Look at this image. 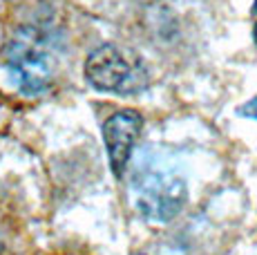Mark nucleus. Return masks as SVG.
I'll return each instance as SVG.
<instances>
[{
	"label": "nucleus",
	"mask_w": 257,
	"mask_h": 255,
	"mask_svg": "<svg viewBox=\"0 0 257 255\" xmlns=\"http://www.w3.org/2000/svg\"><path fill=\"white\" fill-rule=\"evenodd\" d=\"M253 12L257 14V0H255V3H253Z\"/></svg>",
	"instance_id": "nucleus-7"
},
{
	"label": "nucleus",
	"mask_w": 257,
	"mask_h": 255,
	"mask_svg": "<svg viewBox=\"0 0 257 255\" xmlns=\"http://www.w3.org/2000/svg\"><path fill=\"white\" fill-rule=\"evenodd\" d=\"M186 181L166 170H146L135 177V202L148 222L168 224L186 206Z\"/></svg>",
	"instance_id": "nucleus-3"
},
{
	"label": "nucleus",
	"mask_w": 257,
	"mask_h": 255,
	"mask_svg": "<svg viewBox=\"0 0 257 255\" xmlns=\"http://www.w3.org/2000/svg\"><path fill=\"white\" fill-rule=\"evenodd\" d=\"M83 74L85 81L98 92L137 94L148 87V72L141 58L132 56L112 43H103L87 56Z\"/></svg>",
	"instance_id": "nucleus-2"
},
{
	"label": "nucleus",
	"mask_w": 257,
	"mask_h": 255,
	"mask_svg": "<svg viewBox=\"0 0 257 255\" xmlns=\"http://www.w3.org/2000/svg\"><path fill=\"white\" fill-rule=\"evenodd\" d=\"M253 38H255V45H257V23H255V27H253Z\"/></svg>",
	"instance_id": "nucleus-6"
},
{
	"label": "nucleus",
	"mask_w": 257,
	"mask_h": 255,
	"mask_svg": "<svg viewBox=\"0 0 257 255\" xmlns=\"http://www.w3.org/2000/svg\"><path fill=\"white\" fill-rule=\"evenodd\" d=\"M141 128H143V119L135 110L114 112L103 123V144H105L107 150L110 168L116 177H121L123 170L127 168V161H130L135 144L141 135Z\"/></svg>",
	"instance_id": "nucleus-4"
},
{
	"label": "nucleus",
	"mask_w": 257,
	"mask_h": 255,
	"mask_svg": "<svg viewBox=\"0 0 257 255\" xmlns=\"http://www.w3.org/2000/svg\"><path fill=\"white\" fill-rule=\"evenodd\" d=\"M5 65L23 94L36 96L45 92L58 67V43L54 34L38 25L16 29L5 47Z\"/></svg>",
	"instance_id": "nucleus-1"
},
{
	"label": "nucleus",
	"mask_w": 257,
	"mask_h": 255,
	"mask_svg": "<svg viewBox=\"0 0 257 255\" xmlns=\"http://www.w3.org/2000/svg\"><path fill=\"white\" fill-rule=\"evenodd\" d=\"M239 114L241 116H250V119H257V96L255 99H250L246 105L239 107Z\"/></svg>",
	"instance_id": "nucleus-5"
}]
</instances>
